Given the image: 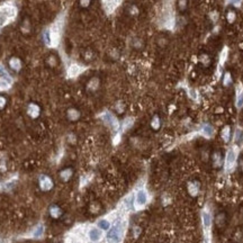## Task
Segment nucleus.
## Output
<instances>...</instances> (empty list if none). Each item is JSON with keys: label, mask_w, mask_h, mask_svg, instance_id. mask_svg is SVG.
Masks as SVG:
<instances>
[{"label": "nucleus", "mask_w": 243, "mask_h": 243, "mask_svg": "<svg viewBox=\"0 0 243 243\" xmlns=\"http://www.w3.org/2000/svg\"><path fill=\"white\" fill-rule=\"evenodd\" d=\"M124 231H125V223L123 221H117L115 225L113 226L109 233L107 235L108 242L109 243H121L123 235H124Z\"/></svg>", "instance_id": "nucleus-1"}, {"label": "nucleus", "mask_w": 243, "mask_h": 243, "mask_svg": "<svg viewBox=\"0 0 243 243\" xmlns=\"http://www.w3.org/2000/svg\"><path fill=\"white\" fill-rule=\"evenodd\" d=\"M16 15V9L13 6H1L0 7V26H4L13 19Z\"/></svg>", "instance_id": "nucleus-2"}, {"label": "nucleus", "mask_w": 243, "mask_h": 243, "mask_svg": "<svg viewBox=\"0 0 243 243\" xmlns=\"http://www.w3.org/2000/svg\"><path fill=\"white\" fill-rule=\"evenodd\" d=\"M148 203V195L145 190H139L136 194V199H135V206L137 208L143 207Z\"/></svg>", "instance_id": "nucleus-3"}, {"label": "nucleus", "mask_w": 243, "mask_h": 243, "mask_svg": "<svg viewBox=\"0 0 243 243\" xmlns=\"http://www.w3.org/2000/svg\"><path fill=\"white\" fill-rule=\"evenodd\" d=\"M88 236L90 241L92 242H98L103 238V232L98 229V227H91L88 232Z\"/></svg>", "instance_id": "nucleus-4"}, {"label": "nucleus", "mask_w": 243, "mask_h": 243, "mask_svg": "<svg viewBox=\"0 0 243 243\" xmlns=\"http://www.w3.org/2000/svg\"><path fill=\"white\" fill-rule=\"evenodd\" d=\"M40 180H41V188H42L43 190H45V192H46V190H50L52 188V186H53L51 179L48 177H46V176H41Z\"/></svg>", "instance_id": "nucleus-5"}, {"label": "nucleus", "mask_w": 243, "mask_h": 243, "mask_svg": "<svg viewBox=\"0 0 243 243\" xmlns=\"http://www.w3.org/2000/svg\"><path fill=\"white\" fill-rule=\"evenodd\" d=\"M234 162H235V154H234L233 151L231 150V151H229L227 155H226V168L227 169L232 168Z\"/></svg>", "instance_id": "nucleus-6"}, {"label": "nucleus", "mask_w": 243, "mask_h": 243, "mask_svg": "<svg viewBox=\"0 0 243 243\" xmlns=\"http://www.w3.org/2000/svg\"><path fill=\"white\" fill-rule=\"evenodd\" d=\"M104 117H105L104 119L107 122V123L109 124V125H110V126L114 127V128H117L118 124H117V121L115 119V118H114V116H113V115H110V114H106V115H105Z\"/></svg>", "instance_id": "nucleus-7"}, {"label": "nucleus", "mask_w": 243, "mask_h": 243, "mask_svg": "<svg viewBox=\"0 0 243 243\" xmlns=\"http://www.w3.org/2000/svg\"><path fill=\"white\" fill-rule=\"evenodd\" d=\"M80 72H81V68L79 66H77V64L71 66L70 69H69V75L70 77H75V75H79Z\"/></svg>", "instance_id": "nucleus-8"}, {"label": "nucleus", "mask_w": 243, "mask_h": 243, "mask_svg": "<svg viewBox=\"0 0 243 243\" xmlns=\"http://www.w3.org/2000/svg\"><path fill=\"white\" fill-rule=\"evenodd\" d=\"M104 2H105V6L108 11H112L117 6V0H104Z\"/></svg>", "instance_id": "nucleus-9"}, {"label": "nucleus", "mask_w": 243, "mask_h": 243, "mask_svg": "<svg viewBox=\"0 0 243 243\" xmlns=\"http://www.w3.org/2000/svg\"><path fill=\"white\" fill-rule=\"evenodd\" d=\"M28 113H29L31 116L36 117L38 115V113H40V109H38V107L36 105H31V106H29V109H28Z\"/></svg>", "instance_id": "nucleus-10"}, {"label": "nucleus", "mask_w": 243, "mask_h": 243, "mask_svg": "<svg viewBox=\"0 0 243 243\" xmlns=\"http://www.w3.org/2000/svg\"><path fill=\"white\" fill-rule=\"evenodd\" d=\"M10 66H11V68L15 69V70H19L20 66H22V64H20V61H19L18 59H11V61H10Z\"/></svg>", "instance_id": "nucleus-11"}, {"label": "nucleus", "mask_w": 243, "mask_h": 243, "mask_svg": "<svg viewBox=\"0 0 243 243\" xmlns=\"http://www.w3.org/2000/svg\"><path fill=\"white\" fill-rule=\"evenodd\" d=\"M98 226L103 230H108L109 226H110V224H109V222H108L107 220H100L98 222Z\"/></svg>", "instance_id": "nucleus-12"}, {"label": "nucleus", "mask_w": 243, "mask_h": 243, "mask_svg": "<svg viewBox=\"0 0 243 243\" xmlns=\"http://www.w3.org/2000/svg\"><path fill=\"white\" fill-rule=\"evenodd\" d=\"M204 225L205 227H209V224H210V217L207 213H204Z\"/></svg>", "instance_id": "nucleus-13"}, {"label": "nucleus", "mask_w": 243, "mask_h": 243, "mask_svg": "<svg viewBox=\"0 0 243 243\" xmlns=\"http://www.w3.org/2000/svg\"><path fill=\"white\" fill-rule=\"evenodd\" d=\"M43 231H44L43 226H38L37 229L35 230V232H34V236H36V238H40V236H41V235L43 234Z\"/></svg>", "instance_id": "nucleus-14"}, {"label": "nucleus", "mask_w": 243, "mask_h": 243, "mask_svg": "<svg viewBox=\"0 0 243 243\" xmlns=\"http://www.w3.org/2000/svg\"><path fill=\"white\" fill-rule=\"evenodd\" d=\"M59 214H60V209H59L57 207H52V208H51V215L54 216V217H56V216H59Z\"/></svg>", "instance_id": "nucleus-15"}, {"label": "nucleus", "mask_w": 243, "mask_h": 243, "mask_svg": "<svg viewBox=\"0 0 243 243\" xmlns=\"http://www.w3.org/2000/svg\"><path fill=\"white\" fill-rule=\"evenodd\" d=\"M71 174V171L70 170H66V171H64V172H62L61 173V176H62V178H63V179H68V176H70Z\"/></svg>", "instance_id": "nucleus-16"}, {"label": "nucleus", "mask_w": 243, "mask_h": 243, "mask_svg": "<svg viewBox=\"0 0 243 243\" xmlns=\"http://www.w3.org/2000/svg\"><path fill=\"white\" fill-rule=\"evenodd\" d=\"M6 104V100L5 98H2V97H0V108H2L4 106H5Z\"/></svg>", "instance_id": "nucleus-17"}, {"label": "nucleus", "mask_w": 243, "mask_h": 243, "mask_svg": "<svg viewBox=\"0 0 243 243\" xmlns=\"http://www.w3.org/2000/svg\"><path fill=\"white\" fill-rule=\"evenodd\" d=\"M89 4V0H81V5L82 6H87Z\"/></svg>", "instance_id": "nucleus-18"}]
</instances>
